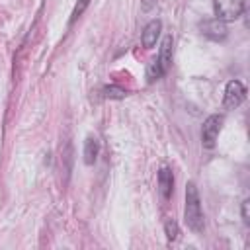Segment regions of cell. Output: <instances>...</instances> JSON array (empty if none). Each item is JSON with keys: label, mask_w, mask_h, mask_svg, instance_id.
Instances as JSON below:
<instances>
[{"label": "cell", "mask_w": 250, "mask_h": 250, "mask_svg": "<svg viewBox=\"0 0 250 250\" xmlns=\"http://www.w3.org/2000/svg\"><path fill=\"white\" fill-rule=\"evenodd\" d=\"M162 76H164V72H162V68H160V64H158V59L154 57V59L148 62V66H146V82L152 84V82H156V80L162 78Z\"/></svg>", "instance_id": "8fae6325"}, {"label": "cell", "mask_w": 250, "mask_h": 250, "mask_svg": "<svg viewBox=\"0 0 250 250\" xmlns=\"http://www.w3.org/2000/svg\"><path fill=\"white\" fill-rule=\"evenodd\" d=\"M199 29L201 33L211 39V41H223L227 35H229V29H227V23L219 18H213V20H203L199 23Z\"/></svg>", "instance_id": "5b68a950"}, {"label": "cell", "mask_w": 250, "mask_h": 250, "mask_svg": "<svg viewBox=\"0 0 250 250\" xmlns=\"http://www.w3.org/2000/svg\"><path fill=\"white\" fill-rule=\"evenodd\" d=\"M221 125H223V115H209L205 121H203V127H201V143L205 148H213L215 146V141L219 137V131H221Z\"/></svg>", "instance_id": "3957f363"}, {"label": "cell", "mask_w": 250, "mask_h": 250, "mask_svg": "<svg viewBox=\"0 0 250 250\" xmlns=\"http://www.w3.org/2000/svg\"><path fill=\"white\" fill-rule=\"evenodd\" d=\"M246 100V88L240 80H230L225 88V98H223V105L227 109L238 107L242 102Z\"/></svg>", "instance_id": "277c9868"}, {"label": "cell", "mask_w": 250, "mask_h": 250, "mask_svg": "<svg viewBox=\"0 0 250 250\" xmlns=\"http://www.w3.org/2000/svg\"><path fill=\"white\" fill-rule=\"evenodd\" d=\"M184 221L188 225L189 230H193L195 234L203 232V211H201V199H199V191L195 188L193 182H188L186 186V207H184Z\"/></svg>", "instance_id": "6da1fadb"}, {"label": "cell", "mask_w": 250, "mask_h": 250, "mask_svg": "<svg viewBox=\"0 0 250 250\" xmlns=\"http://www.w3.org/2000/svg\"><path fill=\"white\" fill-rule=\"evenodd\" d=\"M158 191L162 195V199H170L172 191H174V174L168 166H162L158 170Z\"/></svg>", "instance_id": "8992f818"}, {"label": "cell", "mask_w": 250, "mask_h": 250, "mask_svg": "<svg viewBox=\"0 0 250 250\" xmlns=\"http://www.w3.org/2000/svg\"><path fill=\"white\" fill-rule=\"evenodd\" d=\"M164 232H166L168 242L178 240V236H180V227H178V223H176L174 219H166V221H164Z\"/></svg>", "instance_id": "7c38bea8"}, {"label": "cell", "mask_w": 250, "mask_h": 250, "mask_svg": "<svg viewBox=\"0 0 250 250\" xmlns=\"http://www.w3.org/2000/svg\"><path fill=\"white\" fill-rule=\"evenodd\" d=\"M90 2H92V0H76V4H74V8H72V14H70V20H68L70 25H72V23L86 12V8L90 6Z\"/></svg>", "instance_id": "4fadbf2b"}, {"label": "cell", "mask_w": 250, "mask_h": 250, "mask_svg": "<svg viewBox=\"0 0 250 250\" xmlns=\"http://www.w3.org/2000/svg\"><path fill=\"white\" fill-rule=\"evenodd\" d=\"M160 31H162V21H160V20H150V21L145 25L143 33H141V43H143V47L150 49V47L156 43Z\"/></svg>", "instance_id": "52a82bcc"}, {"label": "cell", "mask_w": 250, "mask_h": 250, "mask_svg": "<svg viewBox=\"0 0 250 250\" xmlns=\"http://www.w3.org/2000/svg\"><path fill=\"white\" fill-rule=\"evenodd\" d=\"M127 94H129V92H127L125 88L115 86V84H111V86H104V88H102V98H105V100H123Z\"/></svg>", "instance_id": "30bf717a"}, {"label": "cell", "mask_w": 250, "mask_h": 250, "mask_svg": "<svg viewBox=\"0 0 250 250\" xmlns=\"http://www.w3.org/2000/svg\"><path fill=\"white\" fill-rule=\"evenodd\" d=\"M213 12L223 21H234L244 14V0H213Z\"/></svg>", "instance_id": "7a4b0ae2"}, {"label": "cell", "mask_w": 250, "mask_h": 250, "mask_svg": "<svg viewBox=\"0 0 250 250\" xmlns=\"http://www.w3.org/2000/svg\"><path fill=\"white\" fill-rule=\"evenodd\" d=\"M154 6H156V0H141V8H143V12H150Z\"/></svg>", "instance_id": "9a60e30c"}, {"label": "cell", "mask_w": 250, "mask_h": 250, "mask_svg": "<svg viewBox=\"0 0 250 250\" xmlns=\"http://www.w3.org/2000/svg\"><path fill=\"white\" fill-rule=\"evenodd\" d=\"M172 45H174L172 35H166V37L162 39V43H160V51H158V55H156L158 64H160V68H162L164 74H166L168 68L172 66Z\"/></svg>", "instance_id": "ba28073f"}, {"label": "cell", "mask_w": 250, "mask_h": 250, "mask_svg": "<svg viewBox=\"0 0 250 250\" xmlns=\"http://www.w3.org/2000/svg\"><path fill=\"white\" fill-rule=\"evenodd\" d=\"M248 207H250V199H244V201H242V221H244V225H250V213H248Z\"/></svg>", "instance_id": "5bb4252c"}, {"label": "cell", "mask_w": 250, "mask_h": 250, "mask_svg": "<svg viewBox=\"0 0 250 250\" xmlns=\"http://www.w3.org/2000/svg\"><path fill=\"white\" fill-rule=\"evenodd\" d=\"M84 164L86 166H92L96 164L98 160V154H100V141L96 137H86L84 141Z\"/></svg>", "instance_id": "9c48e42d"}]
</instances>
